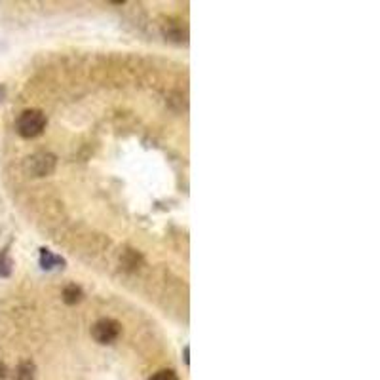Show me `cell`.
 <instances>
[{"mask_svg": "<svg viewBox=\"0 0 380 380\" xmlns=\"http://www.w3.org/2000/svg\"><path fill=\"white\" fill-rule=\"evenodd\" d=\"M46 114L38 111V108H29L21 113V116L18 118V133L25 139H33V137H38L46 128Z\"/></svg>", "mask_w": 380, "mask_h": 380, "instance_id": "6da1fadb", "label": "cell"}, {"mask_svg": "<svg viewBox=\"0 0 380 380\" xmlns=\"http://www.w3.org/2000/svg\"><path fill=\"white\" fill-rule=\"evenodd\" d=\"M55 164H57V160H55L54 155H50V152H36V155L29 156L25 160V169L33 177H46L50 173H54Z\"/></svg>", "mask_w": 380, "mask_h": 380, "instance_id": "7a4b0ae2", "label": "cell"}, {"mask_svg": "<svg viewBox=\"0 0 380 380\" xmlns=\"http://www.w3.org/2000/svg\"><path fill=\"white\" fill-rule=\"evenodd\" d=\"M120 331H122V327H120L118 321L111 320V318H103L91 327V337L99 345H113L114 340L120 337Z\"/></svg>", "mask_w": 380, "mask_h": 380, "instance_id": "3957f363", "label": "cell"}, {"mask_svg": "<svg viewBox=\"0 0 380 380\" xmlns=\"http://www.w3.org/2000/svg\"><path fill=\"white\" fill-rule=\"evenodd\" d=\"M40 267L44 270H57L65 267V261L50 250H40Z\"/></svg>", "mask_w": 380, "mask_h": 380, "instance_id": "277c9868", "label": "cell"}, {"mask_svg": "<svg viewBox=\"0 0 380 380\" xmlns=\"http://www.w3.org/2000/svg\"><path fill=\"white\" fill-rule=\"evenodd\" d=\"M12 380H36V367L33 362L19 363Z\"/></svg>", "mask_w": 380, "mask_h": 380, "instance_id": "5b68a950", "label": "cell"}, {"mask_svg": "<svg viewBox=\"0 0 380 380\" xmlns=\"http://www.w3.org/2000/svg\"><path fill=\"white\" fill-rule=\"evenodd\" d=\"M164 35L169 38V40H175V42H184V36H186V30L183 29V25L179 23H173V21H169L167 25H164Z\"/></svg>", "mask_w": 380, "mask_h": 380, "instance_id": "8992f818", "label": "cell"}, {"mask_svg": "<svg viewBox=\"0 0 380 380\" xmlns=\"http://www.w3.org/2000/svg\"><path fill=\"white\" fill-rule=\"evenodd\" d=\"M84 297V293L82 289L78 287L77 284H71V285H67L65 289H63V301H65L67 304H78L80 301H82Z\"/></svg>", "mask_w": 380, "mask_h": 380, "instance_id": "52a82bcc", "label": "cell"}, {"mask_svg": "<svg viewBox=\"0 0 380 380\" xmlns=\"http://www.w3.org/2000/svg\"><path fill=\"white\" fill-rule=\"evenodd\" d=\"M12 267L13 262L12 259H10V253H8L6 247V250L0 251V278H8V276L12 274Z\"/></svg>", "mask_w": 380, "mask_h": 380, "instance_id": "ba28073f", "label": "cell"}, {"mask_svg": "<svg viewBox=\"0 0 380 380\" xmlns=\"http://www.w3.org/2000/svg\"><path fill=\"white\" fill-rule=\"evenodd\" d=\"M149 380H179V379H177V374L173 373V371L164 369V371H158L156 374H152Z\"/></svg>", "mask_w": 380, "mask_h": 380, "instance_id": "9c48e42d", "label": "cell"}, {"mask_svg": "<svg viewBox=\"0 0 380 380\" xmlns=\"http://www.w3.org/2000/svg\"><path fill=\"white\" fill-rule=\"evenodd\" d=\"M8 379V369L4 363H0V380H6Z\"/></svg>", "mask_w": 380, "mask_h": 380, "instance_id": "30bf717a", "label": "cell"}, {"mask_svg": "<svg viewBox=\"0 0 380 380\" xmlns=\"http://www.w3.org/2000/svg\"><path fill=\"white\" fill-rule=\"evenodd\" d=\"M0 99H2V89H0Z\"/></svg>", "mask_w": 380, "mask_h": 380, "instance_id": "8fae6325", "label": "cell"}]
</instances>
